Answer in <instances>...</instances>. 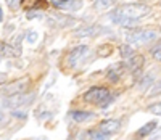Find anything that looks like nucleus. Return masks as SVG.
I'll list each match as a JSON object with an SVG mask.
<instances>
[{"label":"nucleus","mask_w":161,"mask_h":140,"mask_svg":"<svg viewBox=\"0 0 161 140\" xmlns=\"http://www.w3.org/2000/svg\"><path fill=\"white\" fill-rule=\"evenodd\" d=\"M150 13V7L143 5V3H129L123 5L119 8H114L110 13V20L116 24L121 26H127L132 23H137V20H142Z\"/></svg>","instance_id":"obj_1"},{"label":"nucleus","mask_w":161,"mask_h":140,"mask_svg":"<svg viewBox=\"0 0 161 140\" xmlns=\"http://www.w3.org/2000/svg\"><path fill=\"white\" fill-rule=\"evenodd\" d=\"M84 102L92 103V105H98V106H105L111 100V93L106 87H92L89 89L84 95H82Z\"/></svg>","instance_id":"obj_2"},{"label":"nucleus","mask_w":161,"mask_h":140,"mask_svg":"<svg viewBox=\"0 0 161 140\" xmlns=\"http://www.w3.org/2000/svg\"><path fill=\"white\" fill-rule=\"evenodd\" d=\"M31 86V79L29 77H19L11 82H7L3 86H0V93L5 97H11V95H18V93H24Z\"/></svg>","instance_id":"obj_3"},{"label":"nucleus","mask_w":161,"mask_h":140,"mask_svg":"<svg viewBox=\"0 0 161 140\" xmlns=\"http://www.w3.org/2000/svg\"><path fill=\"white\" fill-rule=\"evenodd\" d=\"M93 53L87 45H77L69 55H68V64L71 68H77L87 61H92Z\"/></svg>","instance_id":"obj_4"},{"label":"nucleus","mask_w":161,"mask_h":140,"mask_svg":"<svg viewBox=\"0 0 161 140\" xmlns=\"http://www.w3.org/2000/svg\"><path fill=\"white\" fill-rule=\"evenodd\" d=\"M158 37V32L155 29H137V31H130L126 34V39L129 44L134 45H140V44H148V42L155 40Z\"/></svg>","instance_id":"obj_5"},{"label":"nucleus","mask_w":161,"mask_h":140,"mask_svg":"<svg viewBox=\"0 0 161 140\" xmlns=\"http://www.w3.org/2000/svg\"><path fill=\"white\" fill-rule=\"evenodd\" d=\"M52 5L61 11H79L82 8V0H52Z\"/></svg>","instance_id":"obj_6"},{"label":"nucleus","mask_w":161,"mask_h":140,"mask_svg":"<svg viewBox=\"0 0 161 140\" xmlns=\"http://www.w3.org/2000/svg\"><path fill=\"white\" fill-rule=\"evenodd\" d=\"M19 39H21V37L16 39L15 44H8V42L0 44V57H8V58H11V57H19L21 52H23V50H21V45H19Z\"/></svg>","instance_id":"obj_7"},{"label":"nucleus","mask_w":161,"mask_h":140,"mask_svg":"<svg viewBox=\"0 0 161 140\" xmlns=\"http://www.w3.org/2000/svg\"><path fill=\"white\" fill-rule=\"evenodd\" d=\"M32 98H34V93H29V95L18 93V95H11V97H8V100L5 102V105L10 106V108H16V106H21V105H28V103H31Z\"/></svg>","instance_id":"obj_8"},{"label":"nucleus","mask_w":161,"mask_h":140,"mask_svg":"<svg viewBox=\"0 0 161 140\" xmlns=\"http://www.w3.org/2000/svg\"><path fill=\"white\" fill-rule=\"evenodd\" d=\"M23 8L28 11H39V10H45L48 8V2L47 0H23L21 2Z\"/></svg>","instance_id":"obj_9"},{"label":"nucleus","mask_w":161,"mask_h":140,"mask_svg":"<svg viewBox=\"0 0 161 140\" xmlns=\"http://www.w3.org/2000/svg\"><path fill=\"white\" fill-rule=\"evenodd\" d=\"M106 29L100 26H84V27H79L76 31L77 37H86V36H98L100 32H105Z\"/></svg>","instance_id":"obj_10"},{"label":"nucleus","mask_w":161,"mask_h":140,"mask_svg":"<svg viewBox=\"0 0 161 140\" xmlns=\"http://www.w3.org/2000/svg\"><path fill=\"white\" fill-rule=\"evenodd\" d=\"M143 57H140V55H132L130 58H127V68H129V71H132L134 74L139 73L142 66H143Z\"/></svg>","instance_id":"obj_11"},{"label":"nucleus","mask_w":161,"mask_h":140,"mask_svg":"<svg viewBox=\"0 0 161 140\" xmlns=\"http://www.w3.org/2000/svg\"><path fill=\"white\" fill-rule=\"evenodd\" d=\"M119 127H121V124L118 119H105L100 122V129L105 131L106 134H114L119 131Z\"/></svg>","instance_id":"obj_12"},{"label":"nucleus","mask_w":161,"mask_h":140,"mask_svg":"<svg viewBox=\"0 0 161 140\" xmlns=\"http://www.w3.org/2000/svg\"><path fill=\"white\" fill-rule=\"evenodd\" d=\"M156 121H150V122H147L143 127H140L139 131H137V134H136V140H139V138H142V137H147V135H150L155 129H156Z\"/></svg>","instance_id":"obj_13"},{"label":"nucleus","mask_w":161,"mask_h":140,"mask_svg":"<svg viewBox=\"0 0 161 140\" xmlns=\"http://www.w3.org/2000/svg\"><path fill=\"white\" fill-rule=\"evenodd\" d=\"M52 18L58 21L57 24H58L60 27H68V26H73V24L76 23V20H74V18H71V16H61V15H53Z\"/></svg>","instance_id":"obj_14"},{"label":"nucleus","mask_w":161,"mask_h":140,"mask_svg":"<svg viewBox=\"0 0 161 140\" xmlns=\"http://www.w3.org/2000/svg\"><path fill=\"white\" fill-rule=\"evenodd\" d=\"M71 116H73V119L76 122H84L87 119H92L93 118V113H87V111H79L77 109V111H73Z\"/></svg>","instance_id":"obj_15"},{"label":"nucleus","mask_w":161,"mask_h":140,"mask_svg":"<svg viewBox=\"0 0 161 140\" xmlns=\"http://www.w3.org/2000/svg\"><path fill=\"white\" fill-rule=\"evenodd\" d=\"M108 135L110 134H106L105 131H102V129H98V131H89V138L90 140H108Z\"/></svg>","instance_id":"obj_16"},{"label":"nucleus","mask_w":161,"mask_h":140,"mask_svg":"<svg viewBox=\"0 0 161 140\" xmlns=\"http://www.w3.org/2000/svg\"><path fill=\"white\" fill-rule=\"evenodd\" d=\"M119 53H121V57H123V58H130L134 55V50H132L130 45H121L119 47Z\"/></svg>","instance_id":"obj_17"},{"label":"nucleus","mask_w":161,"mask_h":140,"mask_svg":"<svg viewBox=\"0 0 161 140\" xmlns=\"http://www.w3.org/2000/svg\"><path fill=\"white\" fill-rule=\"evenodd\" d=\"M111 52H113V48L110 45H100L98 50H97V55H98V57H108Z\"/></svg>","instance_id":"obj_18"},{"label":"nucleus","mask_w":161,"mask_h":140,"mask_svg":"<svg viewBox=\"0 0 161 140\" xmlns=\"http://www.w3.org/2000/svg\"><path fill=\"white\" fill-rule=\"evenodd\" d=\"M159 93H161V81L152 84V89H150L148 95H150V97H156V95H159Z\"/></svg>","instance_id":"obj_19"},{"label":"nucleus","mask_w":161,"mask_h":140,"mask_svg":"<svg viewBox=\"0 0 161 140\" xmlns=\"http://www.w3.org/2000/svg\"><path fill=\"white\" fill-rule=\"evenodd\" d=\"M147 109H148V113H153V115H156V116H161V102L150 105Z\"/></svg>","instance_id":"obj_20"},{"label":"nucleus","mask_w":161,"mask_h":140,"mask_svg":"<svg viewBox=\"0 0 161 140\" xmlns=\"http://www.w3.org/2000/svg\"><path fill=\"white\" fill-rule=\"evenodd\" d=\"M5 2H7V5H8L11 10H16V8H19V5H21L23 0H5Z\"/></svg>","instance_id":"obj_21"},{"label":"nucleus","mask_w":161,"mask_h":140,"mask_svg":"<svg viewBox=\"0 0 161 140\" xmlns=\"http://www.w3.org/2000/svg\"><path fill=\"white\" fill-rule=\"evenodd\" d=\"M111 3H113V2H111V0H98V2L95 3V7L102 10V8H106V7H110Z\"/></svg>","instance_id":"obj_22"},{"label":"nucleus","mask_w":161,"mask_h":140,"mask_svg":"<svg viewBox=\"0 0 161 140\" xmlns=\"http://www.w3.org/2000/svg\"><path fill=\"white\" fill-rule=\"evenodd\" d=\"M152 55L155 57V60L161 61V47H155V48H152Z\"/></svg>","instance_id":"obj_23"},{"label":"nucleus","mask_w":161,"mask_h":140,"mask_svg":"<svg viewBox=\"0 0 161 140\" xmlns=\"http://www.w3.org/2000/svg\"><path fill=\"white\" fill-rule=\"evenodd\" d=\"M152 81H153V77H152V76H145V77L142 79V82H140V87H142V89L148 87V84H150Z\"/></svg>","instance_id":"obj_24"},{"label":"nucleus","mask_w":161,"mask_h":140,"mask_svg":"<svg viewBox=\"0 0 161 140\" xmlns=\"http://www.w3.org/2000/svg\"><path fill=\"white\" fill-rule=\"evenodd\" d=\"M152 140H161V127L156 129V131L152 134Z\"/></svg>","instance_id":"obj_25"},{"label":"nucleus","mask_w":161,"mask_h":140,"mask_svg":"<svg viewBox=\"0 0 161 140\" xmlns=\"http://www.w3.org/2000/svg\"><path fill=\"white\" fill-rule=\"evenodd\" d=\"M36 39H37V34H36L34 31H29V32H28V40H29V42H36Z\"/></svg>","instance_id":"obj_26"},{"label":"nucleus","mask_w":161,"mask_h":140,"mask_svg":"<svg viewBox=\"0 0 161 140\" xmlns=\"http://www.w3.org/2000/svg\"><path fill=\"white\" fill-rule=\"evenodd\" d=\"M5 124H7V118H5V115L2 113V111H0V127L5 126Z\"/></svg>","instance_id":"obj_27"},{"label":"nucleus","mask_w":161,"mask_h":140,"mask_svg":"<svg viewBox=\"0 0 161 140\" xmlns=\"http://www.w3.org/2000/svg\"><path fill=\"white\" fill-rule=\"evenodd\" d=\"M3 20V11H2V8H0V21Z\"/></svg>","instance_id":"obj_28"}]
</instances>
